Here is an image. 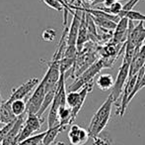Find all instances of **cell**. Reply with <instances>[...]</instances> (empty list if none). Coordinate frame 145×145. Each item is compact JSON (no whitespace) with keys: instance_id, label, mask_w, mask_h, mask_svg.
<instances>
[{"instance_id":"cell-22","label":"cell","mask_w":145,"mask_h":145,"mask_svg":"<svg viewBox=\"0 0 145 145\" xmlns=\"http://www.w3.org/2000/svg\"><path fill=\"white\" fill-rule=\"evenodd\" d=\"M42 1H44L48 7H50L52 9L56 10V11H62V10L64 11L65 10L64 6L59 1H57V0H42Z\"/></svg>"},{"instance_id":"cell-6","label":"cell","mask_w":145,"mask_h":145,"mask_svg":"<svg viewBox=\"0 0 145 145\" xmlns=\"http://www.w3.org/2000/svg\"><path fill=\"white\" fill-rule=\"evenodd\" d=\"M128 75H129V65L123 64V63H122L120 70H118V75H116L115 83H114L113 91H112V93H111V95H113L115 103L120 99V95H121L122 91H123L124 85H125L126 81H127V79H128Z\"/></svg>"},{"instance_id":"cell-9","label":"cell","mask_w":145,"mask_h":145,"mask_svg":"<svg viewBox=\"0 0 145 145\" xmlns=\"http://www.w3.org/2000/svg\"><path fill=\"white\" fill-rule=\"evenodd\" d=\"M26 114H24V115H22V116H19V117L17 118L14 126L9 131V133L7 134V136L4 138L1 145H18V135H19L20 131H21V128L23 127L24 122H25Z\"/></svg>"},{"instance_id":"cell-19","label":"cell","mask_w":145,"mask_h":145,"mask_svg":"<svg viewBox=\"0 0 145 145\" xmlns=\"http://www.w3.org/2000/svg\"><path fill=\"white\" fill-rule=\"evenodd\" d=\"M120 18H127L130 21H138V22H145V14H142L138 11H123L121 10L120 14H118Z\"/></svg>"},{"instance_id":"cell-3","label":"cell","mask_w":145,"mask_h":145,"mask_svg":"<svg viewBox=\"0 0 145 145\" xmlns=\"http://www.w3.org/2000/svg\"><path fill=\"white\" fill-rule=\"evenodd\" d=\"M105 67V63L104 60H99L94 62L87 70H85L84 72L81 73L78 77L76 79V81L69 85L68 91H77L78 89H82L83 87H85L88 83H92V79L95 77V75L97 73L101 72L102 69Z\"/></svg>"},{"instance_id":"cell-15","label":"cell","mask_w":145,"mask_h":145,"mask_svg":"<svg viewBox=\"0 0 145 145\" xmlns=\"http://www.w3.org/2000/svg\"><path fill=\"white\" fill-rule=\"evenodd\" d=\"M42 122H44V119H40V117H39L38 114L27 113L24 124L26 126H28L33 132H36L40 129V126H42Z\"/></svg>"},{"instance_id":"cell-33","label":"cell","mask_w":145,"mask_h":145,"mask_svg":"<svg viewBox=\"0 0 145 145\" xmlns=\"http://www.w3.org/2000/svg\"><path fill=\"white\" fill-rule=\"evenodd\" d=\"M0 130H1V128H0Z\"/></svg>"},{"instance_id":"cell-1","label":"cell","mask_w":145,"mask_h":145,"mask_svg":"<svg viewBox=\"0 0 145 145\" xmlns=\"http://www.w3.org/2000/svg\"><path fill=\"white\" fill-rule=\"evenodd\" d=\"M113 103H115L113 95H110L107 101L100 107V109L97 110V112L94 114V116L91 119V122L89 124V128H88L90 137L96 138L103 131L104 128L107 126L110 117H111Z\"/></svg>"},{"instance_id":"cell-18","label":"cell","mask_w":145,"mask_h":145,"mask_svg":"<svg viewBox=\"0 0 145 145\" xmlns=\"http://www.w3.org/2000/svg\"><path fill=\"white\" fill-rule=\"evenodd\" d=\"M90 15V14H89ZM91 16V15H90ZM93 21L95 22L96 25L100 26L103 29H107V30H115L116 28V25L118 23H116L113 20H110L108 18H104V17H94V16H91Z\"/></svg>"},{"instance_id":"cell-16","label":"cell","mask_w":145,"mask_h":145,"mask_svg":"<svg viewBox=\"0 0 145 145\" xmlns=\"http://www.w3.org/2000/svg\"><path fill=\"white\" fill-rule=\"evenodd\" d=\"M65 129V126H62L60 124L54 126V127L48 128L46 131V135H44V139H42V143L44 145H50L54 141L56 136L58 135L60 132H62Z\"/></svg>"},{"instance_id":"cell-20","label":"cell","mask_w":145,"mask_h":145,"mask_svg":"<svg viewBox=\"0 0 145 145\" xmlns=\"http://www.w3.org/2000/svg\"><path fill=\"white\" fill-rule=\"evenodd\" d=\"M80 130L81 127L79 125H76V124L71 125L70 130L68 132V138L71 145H81L80 137H79Z\"/></svg>"},{"instance_id":"cell-29","label":"cell","mask_w":145,"mask_h":145,"mask_svg":"<svg viewBox=\"0 0 145 145\" xmlns=\"http://www.w3.org/2000/svg\"><path fill=\"white\" fill-rule=\"evenodd\" d=\"M63 1H64V2H65V3H66V4H67V5H68V6H70V7H71V5H70V4H69V2H68V1H67V0H63Z\"/></svg>"},{"instance_id":"cell-10","label":"cell","mask_w":145,"mask_h":145,"mask_svg":"<svg viewBox=\"0 0 145 145\" xmlns=\"http://www.w3.org/2000/svg\"><path fill=\"white\" fill-rule=\"evenodd\" d=\"M128 23H129V20L127 18H120L113 34V43L115 45L120 44L125 39H127Z\"/></svg>"},{"instance_id":"cell-27","label":"cell","mask_w":145,"mask_h":145,"mask_svg":"<svg viewBox=\"0 0 145 145\" xmlns=\"http://www.w3.org/2000/svg\"><path fill=\"white\" fill-rule=\"evenodd\" d=\"M2 103H3V101L1 99V93H0V112H1V107H2Z\"/></svg>"},{"instance_id":"cell-21","label":"cell","mask_w":145,"mask_h":145,"mask_svg":"<svg viewBox=\"0 0 145 145\" xmlns=\"http://www.w3.org/2000/svg\"><path fill=\"white\" fill-rule=\"evenodd\" d=\"M44 135H46V131L37 134V135L31 136V137L25 139L24 141L20 142L18 145H40L42 142V139H44Z\"/></svg>"},{"instance_id":"cell-4","label":"cell","mask_w":145,"mask_h":145,"mask_svg":"<svg viewBox=\"0 0 145 145\" xmlns=\"http://www.w3.org/2000/svg\"><path fill=\"white\" fill-rule=\"evenodd\" d=\"M145 40V27L143 22H139L138 25L134 26L133 21H130L128 23V32L127 39L125 41V44L132 48H137L143 45Z\"/></svg>"},{"instance_id":"cell-14","label":"cell","mask_w":145,"mask_h":145,"mask_svg":"<svg viewBox=\"0 0 145 145\" xmlns=\"http://www.w3.org/2000/svg\"><path fill=\"white\" fill-rule=\"evenodd\" d=\"M57 116H58L59 124L62 126H65V127L73 122L72 121V110H71L70 107H67V105L59 107Z\"/></svg>"},{"instance_id":"cell-31","label":"cell","mask_w":145,"mask_h":145,"mask_svg":"<svg viewBox=\"0 0 145 145\" xmlns=\"http://www.w3.org/2000/svg\"><path fill=\"white\" fill-rule=\"evenodd\" d=\"M73 1H75V0H72V1H71V3H73ZM71 3H70V5H71Z\"/></svg>"},{"instance_id":"cell-11","label":"cell","mask_w":145,"mask_h":145,"mask_svg":"<svg viewBox=\"0 0 145 145\" xmlns=\"http://www.w3.org/2000/svg\"><path fill=\"white\" fill-rule=\"evenodd\" d=\"M89 39V33H88V24L86 19V13L83 12L82 15V21H81L80 29H79L78 37H77V43H76V48L78 52H81L84 47L85 43Z\"/></svg>"},{"instance_id":"cell-24","label":"cell","mask_w":145,"mask_h":145,"mask_svg":"<svg viewBox=\"0 0 145 145\" xmlns=\"http://www.w3.org/2000/svg\"><path fill=\"white\" fill-rule=\"evenodd\" d=\"M139 1L140 0H128L127 3H125L123 6H122V10H123V11H131V10L133 9L134 6H135Z\"/></svg>"},{"instance_id":"cell-32","label":"cell","mask_w":145,"mask_h":145,"mask_svg":"<svg viewBox=\"0 0 145 145\" xmlns=\"http://www.w3.org/2000/svg\"><path fill=\"white\" fill-rule=\"evenodd\" d=\"M116 1H120V0H116Z\"/></svg>"},{"instance_id":"cell-28","label":"cell","mask_w":145,"mask_h":145,"mask_svg":"<svg viewBox=\"0 0 145 145\" xmlns=\"http://www.w3.org/2000/svg\"><path fill=\"white\" fill-rule=\"evenodd\" d=\"M85 1H87V2H91V3H92V4H93V3H94V2H95V1H96V0H85Z\"/></svg>"},{"instance_id":"cell-30","label":"cell","mask_w":145,"mask_h":145,"mask_svg":"<svg viewBox=\"0 0 145 145\" xmlns=\"http://www.w3.org/2000/svg\"><path fill=\"white\" fill-rule=\"evenodd\" d=\"M67 1H68V2H69V4H70V3H71V1H72V0H67Z\"/></svg>"},{"instance_id":"cell-13","label":"cell","mask_w":145,"mask_h":145,"mask_svg":"<svg viewBox=\"0 0 145 145\" xmlns=\"http://www.w3.org/2000/svg\"><path fill=\"white\" fill-rule=\"evenodd\" d=\"M115 79L111 73H102L96 79V85L102 91H109L110 89H113Z\"/></svg>"},{"instance_id":"cell-25","label":"cell","mask_w":145,"mask_h":145,"mask_svg":"<svg viewBox=\"0 0 145 145\" xmlns=\"http://www.w3.org/2000/svg\"><path fill=\"white\" fill-rule=\"evenodd\" d=\"M57 1H59V2H60L61 4H62L63 6H64L65 10H67V11H68V12H70V13L74 14V12H75V11H73V9H72V8H71L70 6H68V5H67V4L65 3L64 1H63V0H57Z\"/></svg>"},{"instance_id":"cell-8","label":"cell","mask_w":145,"mask_h":145,"mask_svg":"<svg viewBox=\"0 0 145 145\" xmlns=\"http://www.w3.org/2000/svg\"><path fill=\"white\" fill-rule=\"evenodd\" d=\"M40 83V81H39V79H37V77H32L29 81L24 83L23 85H19L17 89H12V93L9 99H8V101H9L10 103H12V101H16V99H24L35 87H37V85H39Z\"/></svg>"},{"instance_id":"cell-26","label":"cell","mask_w":145,"mask_h":145,"mask_svg":"<svg viewBox=\"0 0 145 145\" xmlns=\"http://www.w3.org/2000/svg\"><path fill=\"white\" fill-rule=\"evenodd\" d=\"M116 1V0H102V2L104 3V5H105V7L107 8H110L112 5H113L114 3Z\"/></svg>"},{"instance_id":"cell-7","label":"cell","mask_w":145,"mask_h":145,"mask_svg":"<svg viewBox=\"0 0 145 145\" xmlns=\"http://www.w3.org/2000/svg\"><path fill=\"white\" fill-rule=\"evenodd\" d=\"M71 8L74 10L72 22L70 27L68 28V34H67V46H76L77 37H78L79 29H80L81 21H82L83 11H81L77 6L71 5Z\"/></svg>"},{"instance_id":"cell-12","label":"cell","mask_w":145,"mask_h":145,"mask_svg":"<svg viewBox=\"0 0 145 145\" xmlns=\"http://www.w3.org/2000/svg\"><path fill=\"white\" fill-rule=\"evenodd\" d=\"M18 117H16L15 114L12 111L11 103L9 101H4L2 103L1 112H0V122L3 124H9L11 122H14L17 120Z\"/></svg>"},{"instance_id":"cell-23","label":"cell","mask_w":145,"mask_h":145,"mask_svg":"<svg viewBox=\"0 0 145 145\" xmlns=\"http://www.w3.org/2000/svg\"><path fill=\"white\" fill-rule=\"evenodd\" d=\"M56 30L48 28V29L44 30V32H42V39H44V41L52 42V41H54V39L56 38Z\"/></svg>"},{"instance_id":"cell-2","label":"cell","mask_w":145,"mask_h":145,"mask_svg":"<svg viewBox=\"0 0 145 145\" xmlns=\"http://www.w3.org/2000/svg\"><path fill=\"white\" fill-rule=\"evenodd\" d=\"M93 85L92 83L83 87L79 91H69L66 95V105L72 110V121H74L78 112L82 109L87 95L92 91Z\"/></svg>"},{"instance_id":"cell-5","label":"cell","mask_w":145,"mask_h":145,"mask_svg":"<svg viewBox=\"0 0 145 145\" xmlns=\"http://www.w3.org/2000/svg\"><path fill=\"white\" fill-rule=\"evenodd\" d=\"M46 95V89H44V85L42 83V81H40V83L35 89L33 95H31V97L27 101V113L38 114L40 107H42V103H44Z\"/></svg>"},{"instance_id":"cell-17","label":"cell","mask_w":145,"mask_h":145,"mask_svg":"<svg viewBox=\"0 0 145 145\" xmlns=\"http://www.w3.org/2000/svg\"><path fill=\"white\" fill-rule=\"evenodd\" d=\"M12 111L16 117H19L27 113V103L24 99H16L11 103Z\"/></svg>"}]
</instances>
